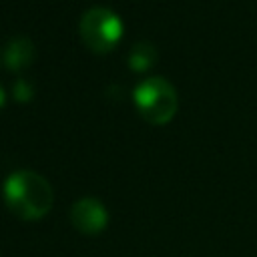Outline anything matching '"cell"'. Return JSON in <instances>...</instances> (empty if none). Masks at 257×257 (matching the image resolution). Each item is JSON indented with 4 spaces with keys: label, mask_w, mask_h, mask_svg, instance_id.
<instances>
[{
    "label": "cell",
    "mask_w": 257,
    "mask_h": 257,
    "mask_svg": "<svg viewBox=\"0 0 257 257\" xmlns=\"http://www.w3.org/2000/svg\"><path fill=\"white\" fill-rule=\"evenodd\" d=\"M4 100H6V96H4V90H2V86H0V108H2Z\"/></svg>",
    "instance_id": "obj_8"
},
{
    "label": "cell",
    "mask_w": 257,
    "mask_h": 257,
    "mask_svg": "<svg viewBox=\"0 0 257 257\" xmlns=\"http://www.w3.org/2000/svg\"><path fill=\"white\" fill-rule=\"evenodd\" d=\"M52 189L44 177L32 171H16L4 183V201L8 209L26 221L44 217L52 207Z\"/></svg>",
    "instance_id": "obj_1"
},
{
    "label": "cell",
    "mask_w": 257,
    "mask_h": 257,
    "mask_svg": "<svg viewBox=\"0 0 257 257\" xmlns=\"http://www.w3.org/2000/svg\"><path fill=\"white\" fill-rule=\"evenodd\" d=\"M78 30L82 42L96 54L112 50L122 36V24L118 16L104 6H94L86 10L80 18Z\"/></svg>",
    "instance_id": "obj_3"
},
{
    "label": "cell",
    "mask_w": 257,
    "mask_h": 257,
    "mask_svg": "<svg viewBox=\"0 0 257 257\" xmlns=\"http://www.w3.org/2000/svg\"><path fill=\"white\" fill-rule=\"evenodd\" d=\"M70 221L76 231L84 235H96L106 225V209L98 199H78L70 209Z\"/></svg>",
    "instance_id": "obj_4"
},
{
    "label": "cell",
    "mask_w": 257,
    "mask_h": 257,
    "mask_svg": "<svg viewBox=\"0 0 257 257\" xmlns=\"http://www.w3.org/2000/svg\"><path fill=\"white\" fill-rule=\"evenodd\" d=\"M133 98L141 116L151 124H167L175 116L179 106L177 90L169 80L161 76L145 78L135 88Z\"/></svg>",
    "instance_id": "obj_2"
},
{
    "label": "cell",
    "mask_w": 257,
    "mask_h": 257,
    "mask_svg": "<svg viewBox=\"0 0 257 257\" xmlns=\"http://www.w3.org/2000/svg\"><path fill=\"white\" fill-rule=\"evenodd\" d=\"M14 96H16L20 102L30 100V98H32V86H30L28 82H24V80H18V82L14 84Z\"/></svg>",
    "instance_id": "obj_7"
},
{
    "label": "cell",
    "mask_w": 257,
    "mask_h": 257,
    "mask_svg": "<svg viewBox=\"0 0 257 257\" xmlns=\"http://www.w3.org/2000/svg\"><path fill=\"white\" fill-rule=\"evenodd\" d=\"M157 62V48L147 42V40H141L133 46L131 50V56H128V66L135 70V72H143V70H149L153 64Z\"/></svg>",
    "instance_id": "obj_6"
},
{
    "label": "cell",
    "mask_w": 257,
    "mask_h": 257,
    "mask_svg": "<svg viewBox=\"0 0 257 257\" xmlns=\"http://www.w3.org/2000/svg\"><path fill=\"white\" fill-rule=\"evenodd\" d=\"M32 60H34V44L28 38L18 36V38H12L6 44V48H4V64H6V68L18 72V70L26 68Z\"/></svg>",
    "instance_id": "obj_5"
}]
</instances>
